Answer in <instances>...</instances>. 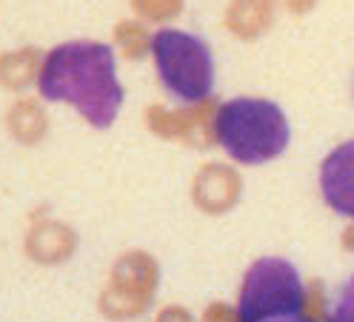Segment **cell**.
Wrapping results in <instances>:
<instances>
[{"mask_svg":"<svg viewBox=\"0 0 354 322\" xmlns=\"http://www.w3.org/2000/svg\"><path fill=\"white\" fill-rule=\"evenodd\" d=\"M269 14H272L269 0H243V3H237V12H234L237 34H254L257 29L269 23Z\"/></svg>","mask_w":354,"mask_h":322,"instance_id":"obj_6","label":"cell"},{"mask_svg":"<svg viewBox=\"0 0 354 322\" xmlns=\"http://www.w3.org/2000/svg\"><path fill=\"white\" fill-rule=\"evenodd\" d=\"M323 200L337 214L354 220V140L337 145L320 165Z\"/></svg>","mask_w":354,"mask_h":322,"instance_id":"obj_5","label":"cell"},{"mask_svg":"<svg viewBox=\"0 0 354 322\" xmlns=\"http://www.w3.org/2000/svg\"><path fill=\"white\" fill-rule=\"evenodd\" d=\"M151 57L163 89L171 97L183 103H201L212 94L214 60L212 49L201 37L180 29H160L151 34Z\"/></svg>","mask_w":354,"mask_h":322,"instance_id":"obj_3","label":"cell"},{"mask_svg":"<svg viewBox=\"0 0 354 322\" xmlns=\"http://www.w3.org/2000/svg\"><path fill=\"white\" fill-rule=\"evenodd\" d=\"M263 322H312L306 314H295V316H274V319H263Z\"/></svg>","mask_w":354,"mask_h":322,"instance_id":"obj_8","label":"cell"},{"mask_svg":"<svg viewBox=\"0 0 354 322\" xmlns=\"http://www.w3.org/2000/svg\"><path fill=\"white\" fill-rule=\"evenodd\" d=\"M212 134L232 160L243 165H260L286 152L292 128L283 109L272 100L234 97L217 109Z\"/></svg>","mask_w":354,"mask_h":322,"instance_id":"obj_2","label":"cell"},{"mask_svg":"<svg viewBox=\"0 0 354 322\" xmlns=\"http://www.w3.org/2000/svg\"><path fill=\"white\" fill-rule=\"evenodd\" d=\"M306 308V288L292 263L280 256H263L252 263L243 276L237 319L240 322H263L274 316H295Z\"/></svg>","mask_w":354,"mask_h":322,"instance_id":"obj_4","label":"cell"},{"mask_svg":"<svg viewBox=\"0 0 354 322\" xmlns=\"http://www.w3.org/2000/svg\"><path fill=\"white\" fill-rule=\"evenodd\" d=\"M328 322H354V276L343 285L337 305L328 314Z\"/></svg>","mask_w":354,"mask_h":322,"instance_id":"obj_7","label":"cell"},{"mask_svg":"<svg viewBox=\"0 0 354 322\" xmlns=\"http://www.w3.org/2000/svg\"><path fill=\"white\" fill-rule=\"evenodd\" d=\"M37 89L52 103H69L95 128L112 125L123 105L115 52L97 40H69L55 46L40 66Z\"/></svg>","mask_w":354,"mask_h":322,"instance_id":"obj_1","label":"cell"},{"mask_svg":"<svg viewBox=\"0 0 354 322\" xmlns=\"http://www.w3.org/2000/svg\"><path fill=\"white\" fill-rule=\"evenodd\" d=\"M289 3H292V9H295V12H306L308 6L315 3V0H289Z\"/></svg>","mask_w":354,"mask_h":322,"instance_id":"obj_9","label":"cell"},{"mask_svg":"<svg viewBox=\"0 0 354 322\" xmlns=\"http://www.w3.org/2000/svg\"><path fill=\"white\" fill-rule=\"evenodd\" d=\"M343 245H346L348 251H354V225H351V228L343 234Z\"/></svg>","mask_w":354,"mask_h":322,"instance_id":"obj_10","label":"cell"}]
</instances>
